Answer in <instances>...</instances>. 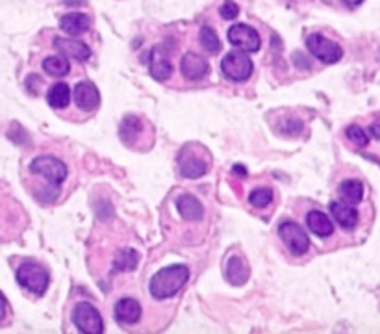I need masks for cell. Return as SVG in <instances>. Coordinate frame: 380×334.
<instances>
[{
    "label": "cell",
    "instance_id": "obj_29",
    "mask_svg": "<svg viewBox=\"0 0 380 334\" xmlns=\"http://www.w3.org/2000/svg\"><path fill=\"white\" fill-rule=\"evenodd\" d=\"M364 0H343V4H347L349 8H356V6H360Z\"/></svg>",
    "mask_w": 380,
    "mask_h": 334
},
{
    "label": "cell",
    "instance_id": "obj_19",
    "mask_svg": "<svg viewBox=\"0 0 380 334\" xmlns=\"http://www.w3.org/2000/svg\"><path fill=\"white\" fill-rule=\"evenodd\" d=\"M226 279L230 280V284L241 286L249 279V265L241 256H232L226 264Z\"/></svg>",
    "mask_w": 380,
    "mask_h": 334
},
{
    "label": "cell",
    "instance_id": "obj_10",
    "mask_svg": "<svg viewBox=\"0 0 380 334\" xmlns=\"http://www.w3.org/2000/svg\"><path fill=\"white\" fill-rule=\"evenodd\" d=\"M149 73H151L152 79L158 80V82H166V80L171 79V74H173V64H171L169 52H167L166 47L156 45V47L151 50V54H149Z\"/></svg>",
    "mask_w": 380,
    "mask_h": 334
},
{
    "label": "cell",
    "instance_id": "obj_15",
    "mask_svg": "<svg viewBox=\"0 0 380 334\" xmlns=\"http://www.w3.org/2000/svg\"><path fill=\"white\" fill-rule=\"evenodd\" d=\"M176 210H178V214L184 217L185 221H200L205 217V207L200 205L197 197L190 195V193H184V195L178 197Z\"/></svg>",
    "mask_w": 380,
    "mask_h": 334
},
{
    "label": "cell",
    "instance_id": "obj_30",
    "mask_svg": "<svg viewBox=\"0 0 380 334\" xmlns=\"http://www.w3.org/2000/svg\"><path fill=\"white\" fill-rule=\"evenodd\" d=\"M234 173L236 175H238V173L239 175H245V167L243 166H234Z\"/></svg>",
    "mask_w": 380,
    "mask_h": 334
},
{
    "label": "cell",
    "instance_id": "obj_11",
    "mask_svg": "<svg viewBox=\"0 0 380 334\" xmlns=\"http://www.w3.org/2000/svg\"><path fill=\"white\" fill-rule=\"evenodd\" d=\"M180 71L185 80L197 82V80H202L206 74L210 73V65L202 56L195 54V52H185L180 62Z\"/></svg>",
    "mask_w": 380,
    "mask_h": 334
},
{
    "label": "cell",
    "instance_id": "obj_14",
    "mask_svg": "<svg viewBox=\"0 0 380 334\" xmlns=\"http://www.w3.org/2000/svg\"><path fill=\"white\" fill-rule=\"evenodd\" d=\"M142 305L137 303L136 299L132 297H125V299H119L115 309H113V316L115 320L122 325H134L142 320Z\"/></svg>",
    "mask_w": 380,
    "mask_h": 334
},
{
    "label": "cell",
    "instance_id": "obj_25",
    "mask_svg": "<svg viewBox=\"0 0 380 334\" xmlns=\"http://www.w3.org/2000/svg\"><path fill=\"white\" fill-rule=\"evenodd\" d=\"M345 136L349 142L355 143L356 147H367V145H369V136H367L366 130H364L362 127H358V125H351V127H347Z\"/></svg>",
    "mask_w": 380,
    "mask_h": 334
},
{
    "label": "cell",
    "instance_id": "obj_21",
    "mask_svg": "<svg viewBox=\"0 0 380 334\" xmlns=\"http://www.w3.org/2000/svg\"><path fill=\"white\" fill-rule=\"evenodd\" d=\"M338 193H340L341 201L349 202V205H358L364 199V186H362L360 180L351 178V180L341 182Z\"/></svg>",
    "mask_w": 380,
    "mask_h": 334
},
{
    "label": "cell",
    "instance_id": "obj_20",
    "mask_svg": "<svg viewBox=\"0 0 380 334\" xmlns=\"http://www.w3.org/2000/svg\"><path fill=\"white\" fill-rule=\"evenodd\" d=\"M47 103L54 110L67 108L69 103H71V88L65 82L54 84L47 93Z\"/></svg>",
    "mask_w": 380,
    "mask_h": 334
},
{
    "label": "cell",
    "instance_id": "obj_28",
    "mask_svg": "<svg viewBox=\"0 0 380 334\" xmlns=\"http://www.w3.org/2000/svg\"><path fill=\"white\" fill-rule=\"evenodd\" d=\"M302 123L299 121V119H289V121H286L282 127V134H286V136H295V134L301 132Z\"/></svg>",
    "mask_w": 380,
    "mask_h": 334
},
{
    "label": "cell",
    "instance_id": "obj_17",
    "mask_svg": "<svg viewBox=\"0 0 380 334\" xmlns=\"http://www.w3.org/2000/svg\"><path fill=\"white\" fill-rule=\"evenodd\" d=\"M91 26V19H89L86 13H65L62 19H59V28L64 30L65 34L69 35H82L86 34Z\"/></svg>",
    "mask_w": 380,
    "mask_h": 334
},
{
    "label": "cell",
    "instance_id": "obj_5",
    "mask_svg": "<svg viewBox=\"0 0 380 334\" xmlns=\"http://www.w3.org/2000/svg\"><path fill=\"white\" fill-rule=\"evenodd\" d=\"M253 59L249 58V52H229L221 62V71L232 82H245L253 74Z\"/></svg>",
    "mask_w": 380,
    "mask_h": 334
},
{
    "label": "cell",
    "instance_id": "obj_23",
    "mask_svg": "<svg viewBox=\"0 0 380 334\" xmlns=\"http://www.w3.org/2000/svg\"><path fill=\"white\" fill-rule=\"evenodd\" d=\"M43 69L50 74V76H65L71 69L69 65V59L64 56H49L45 58L43 62Z\"/></svg>",
    "mask_w": 380,
    "mask_h": 334
},
{
    "label": "cell",
    "instance_id": "obj_1",
    "mask_svg": "<svg viewBox=\"0 0 380 334\" xmlns=\"http://www.w3.org/2000/svg\"><path fill=\"white\" fill-rule=\"evenodd\" d=\"M190 279V267L182 264L167 265L152 275L149 282V292L154 299H169L182 290Z\"/></svg>",
    "mask_w": 380,
    "mask_h": 334
},
{
    "label": "cell",
    "instance_id": "obj_16",
    "mask_svg": "<svg viewBox=\"0 0 380 334\" xmlns=\"http://www.w3.org/2000/svg\"><path fill=\"white\" fill-rule=\"evenodd\" d=\"M54 47L59 50V52H64L65 56L69 58L79 59V62H86V59L91 56V50L84 41L80 40H67V38H56L54 40Z\"/></svg>",
    "mask_w": 380,
    "mask_h": 334
},
{
    "label": "cell",
    "instance_id": "obj_27",
    "mask_svg": "<svg viewBox=\"0 0 380 334\" xmlns=\"http://www.w3.org/2000/svg\"><path fill=\"white\" fill-rule=\"evenodd\" d=\"M219 11H221V17H223V19H226V21L236 19V17L239 15L238 4H236V2H232V0H224Z\"/></svg>",
    "mask_w": 380,
    "mask_h": 334
},
{
    "label": "cell",
    "instance_id": "obj_22",
    "mask_svg": "<svg viewBox=\"0 0 380 334\" xmlns=\"http://www.w3.org/2000/svg\"><path fill=\"white\" fill-rule=\"evenodd\" d=\"M139 260V255L137 250H134L132 247H122L119 249V253L115 255V260H113V270L115 271H134Z\"/></svg>",
    "mask_w": 380,
    "mask_h": 334
},
{
    "label": "cell",
    "instance_id": "obj_6",
    "mask_svg": "<svg viewBox=\"0 0 380 334\" xmlns=\"http://www.w3.org/2000/svg\"><path fill=\"white\" fill-rule=\"evenodd\" d=\"M278 234L282 243L289 249L293 256L306 255L310 249V238L295 221H282L278 226Z\"/></svg>",
    "mask_w": 380,
    "mask_h": 334
},
{
    "label": "cell",
    "instance_id": "obj_9",
    "mask_svg": "<svg viewBox=\"0 0 380 334\" xmlns=\"http://www.w3.org/2000/svg\"><path fill=\"white\" fill-rule=\"evenodd\" d=\"M229 41L234 45L238 50H243V52H258L260 47H262V41H260L258 32L249 25H238L230 26L229 34H226Z\"/></svg>",
    "mask_w": 380,
    "mask_h": 334
},
{
    "label": "cell",
    "instance_id": "obj_2",
    "mask_svg": "<svg viewBox=\"0 0 380 334\" xmlns=\"http://www.w3.org/2000/svg\"><path fill=\"white\" fill-rule=\"evenodd\" d=\"M210 166V154L205 147H200L197 143H190L180 151L178 156V167L180 175L185 178H200L208 173Z\"/></svg>",
    "mask_w": 380,
    "mask_h": 334
},
{
    "label": "cell",
    "instance_id": "obj_26",
    "mask_svg": "<svg viewBox=\"0 0 380 334\" xmlns=\"http://www.w3.org/2000/svg\"><path fill=\"white\" fill-rule=\"evenodd\" d=\"M249 201L254 208H265L269 202L273 201V192L269 188H258V190L251 192Z\"/></svg>",
    "mask_w": 380,
    "mask_h": 334
},
{
    "label": "cell",
    "instance_id": "obj_18",
    "mask_svg": "<svg viewBox=\"0 0 380 334\" xmlns=\"http://www.w3.org/2000/svg\"><path fill=\"white\" fill-rule=\"evenodd\" d=\"M306 225L308 229L319 238H330L334 234V225H332L330 217L321 210H312L306 214Z\"/></svg>",
    "mask_w": 380,
    "mask_h": 334
},
{
    "label": "cell",
    "instance_id": "obj_13",
    "mask_svg": "<svg viewBox=\"0 0 380 334\" xmlns=\"http://www.w3.org/2000/svg\"><path fill=\"white\" fill-rule=\"evenodd\" d=\"M330 216L343 226L345 231H352L358 225V210L355 205H349L345 201H332L330 202Z\"/></svg>",
    "mask_w": 380,
    "mask_h": 334
},
{
    "label": "cell",
    "instance_id": "obj_7",
    "mask_svg": "<svg viewBox=\"0 0 380 334\" xmlns=\"http://www.w3.org/2000/svg\"><path fill=\"white\" fill-rule=\"evenodd\" d=\"M306 47L310 50V54L316 56L319 62L323 64L332 65L338 64L343 56V49H341L340 45L334 43L332 40H327L325 35L321 34H312L306 38Z\"/></svg>",
    "mask_w": 380,
    "mask_h": 334
},
{
    "label": "cell",
    "instance_id": "obj_3",
    "mask_svg": "<svg viewBox=\"0 0 380 334\" xmlns=\"http://www.w3.org/2000/svg\"><path fill=\"white\" fill-rule=\"evenodd\" d=\"M17 282L35 295H43L49 286V271L38 262H25L15 273Z\"/></svg>",
    "mask_w": 380,
    "mask_h": 334
},
{
    "label": "cell",
    "instance_id": "obj_4",
    "mask_svg": "<svg viewBox=\"0 0 380 334\" xmlns=\"http://www.w3.org/2000/svg\"><path fill=\"white\" fill-rule=\"evenodd\" d=\"M30 171L45 178L52 188H59V184L67 178V167L56 156H35L30 162Z\"/></svg>",
    "mask_w": 380,
    "mask_h": 334
},
{
    "label": "cell",
    "instance_id": "obj_8",
    "mask_svg": "<svg viewBox=\"0 0 380 334\" xmlns=\"http://www.w3.org/2000/svg\"><path fill=\"white\" fill-rule=\"evenodd\" d=\"M73 321L80 333L100 334L104 330L103 316L89 303H79L73 310Z\"/></svg>",
    "mask_w": 380,
    "mask_h": 334
},
{
    "label": "cell",
    "instance_id": "obj_12",
    "mask_svg": "<svg viewBox=\"0 0 380 334\" xmlns=\"http://www.w3.org/2000/svg\"><path fill=\"white\" fill-rule=\"evenodd\" d=\"M74 103L84 112H93L100 104V93L93 82H79L74 86Z\"/></svg>",
    "mask_w": 380,
    "mask_h": 334
},
{
    "label": "cell",
    "instance_id": "obj_24",
    "mask_svg": "<svg viewBox=\"0 0 380 334\" xmlns=\"http://www.w3.org/2000/svg\"><path fill=\"white\" fill-rule=\"evenodd\" d=\"M199 40H200V45H202V49L212 52V54H214V52H219L221 50V41L212 26H202V28H200Z\"/></svg>",
    "mask_w": 380,
    "mask_h": 334
}]
</instances>
